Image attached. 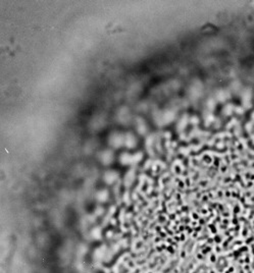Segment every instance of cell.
I'll list each match as a JSON object with an SVG mask.
<instances>
[{"label": "cell", "mask_w": 254, "mask_h": 273, "mask_svg": "<svg viewBox=\"0 0 254 273\" xmlns=\"http://www.w3.org/2000/svg\"><path fill=\"white\" fill-rule=\"evenodd\" d=\"M117 178V173H115L114 171H108L105 173V182L108 184H111L113 182H115Z\"/></svg>", "instance_id": "3957f363"}, {"label": "cell", "mask_w": 254, "mask_h": 273, "mask_svg": "<svg viewBox=\"0 0 254 273\" xmlns=\"http://www.w3.org/2000/svg\"><path fill=\"white\" fill-rule=\"evenodd\" d=\"M97 198H98L99 201L104 202L105 200H107V198H108V193H107L106 191H101V192H99V193L97 194Z\"/></svg>", "instance_id": "5b68a950"}, {"label": "cell", "mask_w": 254, "mask_h": 273, "mask_svg": "<svg viewBox=\"0 0 254 273\" xmlns=\"http://www.w3.org/2000/svg\"><path fill=\"white\" fill-rule=\"evenodd\" d=\"M135 143H136V140H135L134 136H132V134H127V136H125V141H124V144L127 146V147H134L135 146Z\"/></svg>", "instance_id": "277c9868"}, {"label": "cell", "mask_w": 254, "mask_h": 273, "mask_svg": "<svg viewBox=\"0 0 254 273\" xmlns=\"http://www.w3.org/2000/svg\"><path fill=\"white\" fill-rule=\"evenodd\" d=\"M100 160L104 164H108L112 161V153L110 151H104L100 154Z\"/></svg>", "instance_id": "7a4b0ae2"}, {"label": "cell", "mask_w": 254, "mask_h": 273, "mask_svg": "<svg viewBox=\"0 0 254 273\" xmlns=\"http://www.w3.org/2000/svg\"><path fill=\"white\" fill-rule=\"evenodd\" d=\"M124 141H125V137L122 136V134H114L112 136L110 137V145H112L113 147H120L122 144H124Z\"/></svg>", "instance_id": "6da1fadb"}, {"label": "cell", "mask_w": 254, "mask_h": 273, "mask_svg": "<svg viewBox=\"0 0 254 273\" xmlns=\"http://www.w3.org/2000/svg\"><path fill=\"white\" fill-rule=\"evenodd\" d=\"M91 234H92V236H93V237L99 238L100 236H101V233H100V228H98V227L94 228L93 230H92V233Z\"/></svg>", "instance_id": "8992f818"}]
</instances>
